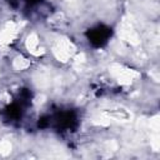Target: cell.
Here are the masks:
<instances>
[{"label": "cell", "instance_id": "obj_1", "mask_svg": "<svg viewBox=\"0 0 160 160\" xmlns=\"http://www.w3.org/2000/svg\"><path fill=\"white\" fill-rule=\"evenodd\" d=\"M79 126V114L71 109H58L39 118V129H52L58 132H71Z\"/></svg>", "mask_w": 160, "mask_h": 160}, {"label": "cell", "instance_id": "obj_2", "mask_svg": "<svg viewBox=\"0 0 160 160\" xmlns=\"http://www.w3.org/2000/svg\"><path fill=\"white\" fill-rule=\"evenodd\" d=\"M31 99H32V94L29 89L19 90L15 99L2 109L1 111L2 120L11 125L18 124L26 112V109L30 106Z\"/></svg>", "mask_w": 160, "mask_h": 160}, {"label": "cell", "instance_id": "obj_3", "mask_svg": "<svg viewBox=\"0 0 160 160\" xmlns=\"http://www.w3.org/2000/svg\"><path fill=\"white\" fill-rule=\"evenodd\" d=\"M85 36L92 48H104L112 36V29L105 24H98L86 30Z\"/></svg>", "mask_w": 160, "mask_h": 160}, {"label": "cell", "instance_id": "obj_4", "mask_svg": "<svg viewBox=\"0 0 160 160\" xmlns=\"http://www.w3.org/2000/svg\"><path fill=\"white\" fill-rule=\"evenodd\" d=\"M10 8L21 11L25 15L31 16L38 11V9L45 5V0H5Z\"/></svg>", "mask_w": 160, "mask_h": 160}]
</instances>
